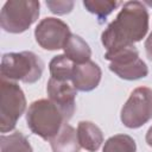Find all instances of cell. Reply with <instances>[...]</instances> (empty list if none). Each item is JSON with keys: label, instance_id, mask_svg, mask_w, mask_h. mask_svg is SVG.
<instances>
[{"label": "cell", "instance_id": "6da1fadb", "mask_svg": "<svg viewBox=\"0 0 152 152\" xmlns=\"http://www.w3.org/2000/svg\"><path fill=\"white\" fill-rule=\"evenodd\" d=\"M148 19V11L142 2H125L116 18L102 32V45L108 52L134 45L145 38Z\"/></svg>", "mask_w": 152, "mask_h": 152}, {"label": "cell", "instance_id": "7a4b0ae2", "mask_svg": "<svg viewBox=\"0 0 152 152\" xmlns=\"http://www.w3.org/2000/svg\"><path fill=\"white\" fill-rule=\"evenodd\" d=\"M27 127L44 140L53 139L64 124H68L62 109L50 99L33 101L26 112Z\"/></svg>", "mask_w": 152, "mask_h": 152}, {"label": "cell", "instance_id": "3957f363", "mask_svg": "<svg viewBox=\"0 0 152 152\" xmlns=\"http://www.w3.org/2000/svg\"><path fill=\"white\" fill-rule=\"evenodd\" d=\"M43 70L44 62L32 51L7 52L2 55L0 65L1 78L34 83L42 77Z\"/></svg>", "mask_w": 152, "mask_h": 152}, {"label": "cell", "instance_id": "277c9868", "mask_svg": "<svg viewBox=\"0 0 152 152\" xmlns=\"http://www.w3.org/2000/svg\"><path fill=\"white\" fill-rule=\"evenodd\" d=\"M40 4L34 0H10L0 13L1 28L10 33H21L38 19Z\"/></svg>", "mask_w": 152, "mask_h": 152}, {"label": "cell", "instance_id": "5b68a950", "mask_svg": "<svg viewBox=\"0 0 152 152\" xmlns=\"http://www.w3.org/2000/svg\"><path fill=\"white\" fill-rule=\"evenodd\" d=\"M0 131L2 134L14 129L26 109L23 89L13 81L1 78L0 84Z\"/></svg>", "mask_w": 152, "mask_h": 152}, {"label": "cell", "instance_id": "8992f818", "mask_svg": "<svg viewBox=\"0 0 152 152\" xmlns=\"http://www.w3.org/2000/svg\"><path fill=\"white\" fill-rule=\"evenodd\" d=\"M104 58L110 62L109 70L122 80H140L148 74V68L139 57V51L134 45L110 52L106 51Z\"/></svg>", "mask_w": 152, "mask_h": 152}, {"label": "cell", "instance_id": "52a82bcc", "mask_svg": "<svg viewBox=\"0 0 152 152\" xmlns=\"http://www.w3.org/2000/svg\"><path fill=\"white\" fill-rule=\"evenodd\" d=\"M152 119V89L148 87L135 88L124 107L120 120L127 128H139Z\"/></svg>", "mask_w": 152, "mask_h": 152}, {"label": "cell", "instance_id": "ba28073f", "mask_svg": "<svg viewBox=\"0 0 152 152\" xmlns=\"http://www.w3.org/2000/svg\"><path fill=\"white\" fill-rule=\"evenodd\" d=\"M69 26L61 19L48 17L42 19L34 28V38L40 48L49 51L63 49L69 36Z\"/></svg>", "mask_w": 152, "mask_h": 152}, {"label": "cell", "instance_id": "9c48e42d", "mask_svg": "<svg viewBox=\"0 0 152 152\" xmlns=\"http://www.w3.org/2000/svg\"><path fill=\"white\" fill-rule=\"evenodd\" d=\"M46 93L49 99L62 109L69 121L76 109L75 99L77 90L74 88V86L69 84V82H59L50 77L46 86Z\"/></svg>", "mask_w": 152, "mask_h": 152}, {"label": "cell", "instance_id": "30bf717a", "mask_svg": "<svg viewBox=\"0 0 152 152\" xmlns=\"http://www.w3.org/2000/svg\"><path fill=\"white\" fill-rule=\"evenodd\" d=\"M101 68L93 61L83 64H75L71 76L72 86L78 91H91L101 81Z\"/></svg>", "mask_w": 152, "mask_h": 152}, {"label": "cell", "instance_id": "8fae6325", "mask_svg": "<svg viewBox=\"0 0 152 152\" xmlns=\"http://www.w3.org/2000/svg\"><path fill=\"white\" fill-rule=\"evenodd\" d=\"M77 137L81 147L89 152H96L103 142V133L99 126L91 121H80L77 125Z\"/></svg>", "mask_w": 152, "mask_h": 152}, {"label": "cell", "instance_id": "7c38bea8", "mask_svg": "<svg viewBox=\"0 0 152 152\" xmlns=\"http://www.w3.org/2000/svg\"><path fill=\"white\" fill-rule=\"evenodd\" d=\"M52 152H80L81 145L77 131L69 124H64L59 133L50 140Z\"/></svg>", "mask_w": 152, "mask_h": 152}, {"label": "cell", "instance_id": "4fadbf2b", "mask_svg": "<svg viewBox=\"0 0 152 152\" xmlns=\"http://www.w3.org/2000/svg\"><path fill=\"white\" fill-rule=\"evenodd\" d=\"M64 55L75 64H83L90 61L91 49L89 44L80 36L71 33L63 48Z\"/></svg>", "mask_w": 152, "mask_h": 152}, {"label": "cell", "instance_id": "5bb4252c", "mask_svg": "<svg viewBox=\"0 0 152 152\" xmlns=\"http://www.w3.org/2000/svg\"><path fill=\"white\" fill-rule=\"evenodd\" d=\"M75 63L70 61L65 55L55 56L49 63V70L51 78L59 82H68L71 80Z\"/></svg>", "mask_w": 152, "mask_h": 152}, {"label": "cell", "instance_id": "9a60e30c", "mask_svg": "<svg viewBox=\"0 0 152 152\" xmlns=\"http://www.w3.org/2000/svg\"><path fill=\"white\" fill-rule=\"evenodd\" d=\"M0 152H33L27 138L19 131L0 135Z\"/></svg>", "mask_w": 152, "mask_h": 152}, {"label": "cell", "instance_id": "2e32d148", "mask_svg": "<svg viewBox=\"0 0 152 152\" xmlns=\"http://www.w3.org/2000/svg\"><path fill=\"white\" fill-rule=\"evenodd\" d=\"M102 152H137V144L127 134H115L106 140Z\"/></svg>", "mask_w": 152, "mask_h": 152}, {"label": "cell", "instance_id": "e0dca14e", "mask_svg": "<svg viewBox=\"0 0 152 152\" xmlns=\"http://www.w3.org/2000/svg\"><path fill=\"white\" fill-rule=\"evenodd\" d=\"M119 1H110V0H84L83 6L89 13H93L97 17L100 21L106 20V18L116 8L119 7Z\"/></svg>", "mask_w": 152, "mask_h": 152}, {"label": "cell", "instance_id": "ac0fdd59", "mask_svg": "<svg viewBox=\"0 0 152 152\" xmlns=\"http://www.w3.org/2000/svg\"><path fill=\"white\" fill-rule=\"evenodd\" d=\"M49 10L53 14H68L74 8V1H46L45 2Z\"/></svg>", "mask_w": 152, "mask_h": 152}, {"label": "cell", "instance_id": "d6986e66", "mask_svg": "<svg viewBox=\"0 0 152 152\" xmlns=\"http://www.w3.org/2000/svg\"><path fill=\"white\" fill-rule=\"evenodd\" d=\"M145 51H146L147 58L152 61V32L148 34V37L145 40Z\"/></svg>", "mask_w": 152, "mask_h": 152}, {"label": "cell", "instance_id": "ffe728a7", "mask_svg": "<svg viewBox=\"0 0 152 152\" xmlns=\"http://www.w3.org/2000/svg\"><path fill=\"white\" fill-rule=\"evenodd\" d=\"M145 140H146L147 145L152 147V126L147 129V132H146V137H145Z\"/></svg>", "mask_w": 152, "mask_h": 152}]
</instances>
